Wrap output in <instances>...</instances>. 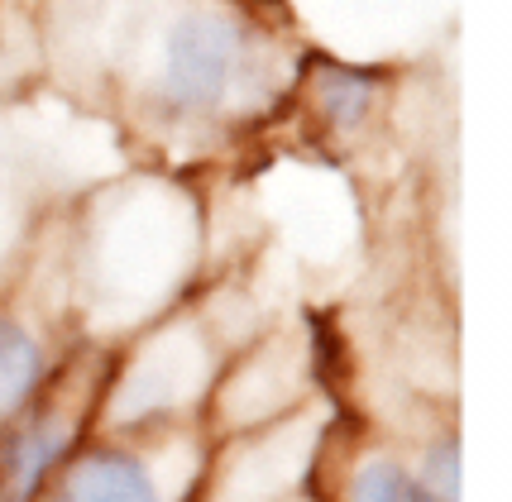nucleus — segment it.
I'll return each mask as SVG.
<instances>
[{
    "label": "nucleus",
    "mask_w": 512,
    "mask_h": 502,
    "mask_svg": "<svg viewBox=\"0 0 512 502\" xmlns=\"http://www.w3.org/2000/svg\"><path fill=\"white\" fill-rule=\"evenodd\" d=\"M254 39L230 5H182L163 29L154 63V96L168 115L211 120L245 96Z\"/></svg>",
    "instance_id": "obj_1"
},
{
    "label": "nucleus",
    "mask_w": 512,
    "mask_h": 502,
    "mask_svg": "<svg viewBox=\"0 0 512 502\" xmlns=\"http://www.w3.org/2000/svg\"><path fill=\"white\" fill-rule=\"evenodd\" d=\"M72 450L77 421L67 407H29L20 421L0 426V502H34Z\"/></svg>",
    "instance_id": "obj_2"
},
{
    "label": "nucleus",
    "mask_w": 512,
    "mask_h": 502,
    "mask_svg": "<svg viewBox=\"0 0 512 502\" xmlns=\"http://www.w3.org/2000/svg\"><path fill=\"white\" fill-rule=\"evenodd\" d=\"M34 502H163L154 464L120 445H87L63 459Z\"/></svg>",
    "instance_id": "obj_3"
},
{
    "label": "nucleus",
    "mask_w": 512,
    "mask_h": 502,
    "mask_svg": "<svg viewBox=\"0 0 512 502\" xmlns=\"http://www.w3.org/2000/svg\"><path fill=\"white\" fill-rule=\"evenodd\" d=\"M48 388V354L34 330L0 316V426L20 421Z\"/></svg>",
    "instance_id": "obj_4"
},
{
    "label": "nucleus",
    "mask_w": 512,
    "mask_h": 502,
    "mask_svg": "<svg viewBox=\"0 0 512 502\" xmlns=\"http://www.w3.org/2000/svg\"><path fill=\"white\" fill-rule=\"evenodd\" d=\"M307 96H312L316 115L335 125V130H359L383 96V77L379 72H359V67H340V63H321L316 77H307Z\"/></svg>",
    "instance_id": "obj_5"
},
{
    "label": "nucleus",
    "mask_w": 512,
    "mask_h": 502,
    "mask_svg": "<svg viewBox=\"0 0 512 502\" xmlns=\"http://www.w3.org/2000/svg\"><path fill=\"white\" fill-rule=\"evenodd\" d=\"M345 502H441L407 464L388 455L359 459L345 479Z\"/></svg>",
    "instance_id": "obj_6"
},
{
    "label": "nucleus",
    "mask_w": 512,
    "mask_h": 502,
    "mask_svg": "<svg viewBox=\"0 0 512 502\" xmlns=\"http://www.w3.org/2000/svg\"><path fill=\"white\" fill-rule=\"evenodd\" d=\"M417 479L441 502H460V440L450 436V440H441V445H431V450H426V469Z\"/></svg>",
    "instance_id": "obj_7"
}]
</instances>
